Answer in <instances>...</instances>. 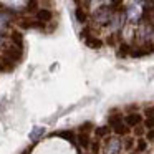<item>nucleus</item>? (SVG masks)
Listing matches in <instances>:
<instances>
[{
	"label": "nucleus",
	"mask_w": 154,
	"mask_h": 154,
	"mask_svg": "<svg viewBox=\"0 0 154 154\" xmlns=\"http://www.w3.org/2000/svg\"><path fill=\"white\" fill-rule=\"evenodd\" d=\"M104 2H108V0H104Z\"/></svg>",
	"instance_id": "nucleus-26"
},
{
	"label": "nucleus",
	"mask_w": 154,
	"mask_h": 154,
	"mask_svg": "<svg viewBox=\"0 0 154 154\" xmlns=\"http://www.w3.org/2000/svg\"><path fill=\"white\" fill-rule=\"evenodd\" d=\"M137 2H146V0H137Z\"/></svg>",
	"instance_id": "nucleus-24"
},
{
	"label": "nucleus",
	"mask_w": 154,
	"mask_h": 154,
	"mask_svg": "<svg viewBox=\"0 0 154 154\" xmlns=\"http://www.w3.org/2000/svg\"><path fill=\"white\" fill-rule=\"evenodd\" d=\"M58 136L63 137V139L71 141V143H75V134H73V131H61V133H58Z\"/></svg>",
	"instance_id": "nucleus-11"
},
{
	"label": "nucleus",
	"mask_w": 154,
	"mask_h": 154,
	"mask_svg": "<svg viewBox=\"0 0 154 154\" xmlns=\"http://www.w3.org/2000/svg\"><path fill=\"white\" fill-rule=\"evenodd\" d=\"M121 4H123V0H111V7H114V8L119 7Z\"/></svg>",
	"instance_id": "nucleus-21"
},
{
	"label": "nucleus",
	"mask_w": 154,
	"mask_h": 154,
	"mask_svg": "<svg viewBox=\"0 0 154 154\" xmlns=\"http://www.w3.org/2000/svg\"><path fill=\"white\" fill-rule=\"evenodd\" d=\"M12 42H14L18 48H22V43H23V42H22V33L20 32H14V33H12Z\"/></svg>",
	"instance_id": "nucleus-10"
},
{
	"label": "nucleus",
	"mask_w": 154,
	"mask_h": 154,
	"mask_svg": "<svg viewBox=\"0 0 154 154\" xmlns=\"http://www.w3.org/2000/svg\"><path fill=\"white\" fill-rule=\"evenodd\" d=\"M94 133H96V136H98V137H104L108 133H109V128H106V126H103V128H96V131H94Z\"/></svg>",
	"instance_id": "nucleus-14"
},
{
	"label": "nucleus",
	"mask_w": 154,
	"mask_h": 154,
	"mask_svg": "<svg viewBox=\"0 0 154 154\" xmlns=\"http://www.w3.org/2000/svg\"><path fill=\"white\" fill-rule=\"evenodd\" d=\"M42 134H45V128H35V129L30 133V139L37 141V137H40Z\"/></svg>",
	"instance_id": "nucleus-9"
},
{
	"label": "nucleus",
	"mask_w": 154,
	"mask_h": 154,
	"mask_svg": "<svg viewBox=\"0 0 154 154\" xmlns=\"http://www.w3.org/2000/svg\"><path fill=\"white\" fill-rule=\"evenodd\" d=\"M144 126H146L147 129H152L154 128V116H147V119L144 121Z\"/></svg>",
	"instance_id": "nucleus-17"
},
{
	"label": "nucleus",
	"mask_w": 154,
	"mask_h": 154,
	"mask_svg": "<svg viewBox=\"0 0 154 154\" xmlns=\"http://www.w3.org/2000/svg\"><path fill=\"white\" fill-rule=\"evenodd\" d=\"M133 144H134V139H126L124 147H126V149H131V147H133Z\"/></svg>",
	"instance_id": "nucleus-20"
},
{
	"label": "nucleus",
	"mask_w": 154,
	"mask_h": 154,
	"mask_svg": "<svg viewBox=\"0 0 154 154\" xmlns=\"http://www.w3.org/2000/svg\"><path fill=\"white\" fill-rule=\"evenodd\" d=\"M134 128H137V126H134ZM136 134H137V136H143V134H144V129H143V128H137V129H136Z\"/></svg>",
	"instance_id": "nucleus-22"
},
{
	"label": "nucleus",
	"mask_w": 154,
	"mask_h": 154,
	"mask_svg": "<svg viewBox=\"0 0 154 154\" xmlns=\"http://www.w3.org/2000/svg\"><path fill=\"white\" fill-rule=\"evenodd\" d=\"M121 149H123L121 141L118 139V137H111V139H108V143H106L104 152L106 154H121Z\"/></svg>",
	"instance_id": "nucleus-2"
},
{
	"label": "nucleus",
	"mask_w": 154,
	"mask_h": 154,
	"mask_svg": "<svg viewBox=\"0 0 154 154\" xmlns=\"http://www.w3.org/2000/svg\"><path fill=\"white\" fill-rule=\"evenodd\" d=\"M146 139H147V141H154V128H152V129H149V131H147Z\"/></svg>",
	"instance_id": "nucleus-18"
},
{
	"label": "nucleus",
	"mask_w": 154,
	"mask_h": 154,
	"mask_svg": "<svg viewBox=\"0 0 154 154\" xmlns=\"http://www.w3.org/2000/svg\"><path fill=\"white\" fill-rule=\"evenodd\" d=\"M76 20L80 22V23H85V22H86V14H85V10L81 7L76 8Z\"/></svg>",
	"instance_id": "nucleus-12"
},
{
	"label": "nucleus",
	"mask_w": 154,
	"mask_h": 154,
	"mask_svg": "<svg viewBox=\"0 0 154 154\" xmlns=\"http://www.w3.org/2000/svg\"><path fill=\"white\" fill-rule=\"evenodd\" d=\"M86 45H88L90 48H94V50H98V48L103 47V42H101L100 38H93V37H90V38H86Z\"/></svg>",
	"instance_id": "nucleus-5"
},
{
	"label": "nucleus",
	"mask_w": 154,
	"mask_h": 154,
	"mask_svg": "<svg viewBox=\"0 0 154 154\" xmlns=\"http://www.w3.org/2000/svg\"><path fill=\"white\" fill-rule=\"evenodd\" d=\"M78 141H80V146L81 147H85V149L90 147V136H88V133H80Z\"/></svg>",
	"instance_id": "nucleus-6"
},
{
	"label": "nucleus",
	"mask_w": 154,
	"mask_h": 154,
	"mask_svg": "<svg viewBox=\"0 0 154 154\" xmlns=\"http://www.w3.org/2000/svg\"><path fill=\"white\" fill-rule=\"evenodd\" d=\"M51 18H53L51 10H48V8H40V10H37V20L38 22L45 23V22H50Z\"/></svg>",
	"instance_id": "nucleus-4"
},
{
	"label": "nucleus",
	"mask_w": 154,
	"mask_h": 154,
	"mask_svg": "<svg viewBox=\"0 0 154 154\" xmlns=\"http://www.w3.org/2000/svg\"><path fill=\"white\" fill-rule=\"evenodd\" d=\"M111 17H113V14H111L109 8L108 7H100L96 12H94L93 20L96 22L98 25H108L111 22Z\"/></svg>",
	"instance_id": "nucleus-1"
},
{
	"label": "nucleus",
	"mask_w": 154,
	"mask_h": 154,
	"mask_svg": "<svg viewBox=\"0 0 154 154\" xmlns=\"http://www.w3.org/2000/svg\"><path fill=\"white\" fill-rule=\"evenodd\" d=\"M128 18H129L131 22L137 20V18H139V10H137L136 7H129L128 8Z\"/></svg>",
	"instance_id": "nucleus-8"
},
{
	"label": "nucleus",
	"mask_w": 154,
	"mask_h": 154,
	"mask_svg": "<svg viewBox=\"0 0 154 154\" xmlns=\"http://www.w3.org/2000/svg\"><path fill=\"white\" fill-rule=\"evenodd\" d=\"M2 45H4V37L0 35V47H2Z\"/></svg>",
	"instance_id": "nucleus-23"
},
{
	"label": "nucleus",
	"mask_w": 154,
	"mask_h": 154,
	"mask_svg": "<svg viewBox=\"0 0 154 154\" xmlns=\"http://www.w3.org/2000/svg\"><path fill=\"white\" fill-rule=\"evenodd\" d=\"M136 149H137V152H143V151H146V149H147V143H146L144 139H137Z\"/></svg>",
	"instance_id": "nucleus-15"
},
{
	"label": "nucleus",
	"mask_w": 154,
	"mask_h": 154,
	"mask_svg": "<svg viewBox=\"0 0 154 154\" xmlns=\"http://www.w3.org/2000/svg\"><path fill=\"white\" fill-rule=\"evenodd\" d=\"M124 123H126L128 126H131V128L139 126V124L143 123V116L137 114V113H131V114H128V116L124 118Z\"/></svg>",
	"instance_id": "nucleus-3"
},
{
	"label": "nucleus",
	"mask_w": 154,
	"mask_h": 154,
	"mask_svg": "<svg viewBox=\"0 0 154 154\" xmlns=\"http://www.w3.org/2000/svg\"><path fill=\"white\" fill-rule=\"evenodd\" d=\"M133 154H139V152H133Z\"/></svg>",
	"instance_id": "nucleus-25"
},
{
	"label": "nucleus",
	"mask_w": 154,
	"mask_h": 154,
	"mask_svg": "<svg viewBox=\"0 0 154 154\" xmlns=\"http://www.w3.org/2000/svg\"><path fill=\"white\" fill-rule=\"evenodd\" d=\"M37 8H38V2H37V0H28L27 12H35Z\"/></svg>",
	"instance_id": "nucleus-16"
},
{
	"label": "nucleus",
	"mask_w": 154,
	"mask_h": 154,
	"mask_svg": "<svg viewBox=\"0 0 154 154\" xmlns=\"http://www.w3.org/2000/svg\"><path fill=\"white\" fill-rule=\"evenodd\" d=\"M144 114H147V116H154V106H149L144 109Z\"/></svg>",
	"instance_id": "nucleus-19"
},
{
	"label": "nucleus",
	"mask_w": 154,
	"mask_h": 154,
	"mask_svg": "<svg viewBox=\"0 0 154 154\" xmlns=\"http://www.w3.org/2000/svg\"><path fill=\"white\" fill-rule=\"evenodd\" d=\"M119 123H123V118H121L119 114H113V116H109V126L111 128H114L116 124H119Z\"/></svg>",
	"instance_id": "nucleus-13"
},
{
	"label": "nucleus",
	"mask_w": 154,
	"mask_h": 154,
	"mask_svg": "<svg viewBox=\"0 0 154 154\" xmlns=\"http://www.w3.org/2000/svg\"><path fill=\"white\" fill-rule=\"evenodd\" d=\"M113 129H114V133H116V134H128V133H129V129H128V124L124 123V121H123V123H119V124H116Z\"/></svg>",
	"instance_id": "nucleus-7"
}]
</instances>
